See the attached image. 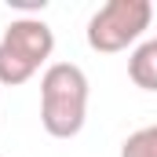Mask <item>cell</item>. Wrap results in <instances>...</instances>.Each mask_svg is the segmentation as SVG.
Masks as SVG:
<instances>
[{
  "mask_svg": "<svg viewBox=\"0 0 157 157\" xmlns=\"http://www.w3.org/2000/svg\"><path fill=\"white\" fill-rule=\"evenodd\" d=\"M88 121V77L73 62H51L40 77V124L51 139H73Z\"/></svg>",
  "mask_w": 157,
  "mask_h": 157,
  "instance_id": "1",
  "label": "cell"
},
{
  "mask_svg": "<svg viewBox=\"0 0 157 157\" xmlns=\"http://www.w3.org/2000/svg\"><path fill=\"white\" fill-rule=\"evenodd\" d=\"M150 18H154V4L150 0H106L88 18V29H84L88 48L102 51V55L124 51L128 44H135L150 29Z\"/></svg>",
  "mask_w": 157,
  "mask_h": 157,
  "instance_id": "2",
  "label": "cell"
},
{
  "mask_svg": "<svg viewBox=\"0 0 157 157\" xmlns=\"http://www.w3.org/2000/svg\"><path fill=\"white\" fill-rule=\"evenodd\" d=\"M0 44L11 48L18 59H26L33 70H40V66L51 59V51H55V33H51V26H48L44 18H37V15H22V18L7 22Z\"/></svg>",
  "mask_w": 157,
  "mask_h": 157,
  "instance_id": "3",
  "label": "cell"
},
{
  "mask_svg": "<svg viewBox=\"0 0 157 157\" xmlns=\"http://www.w3.org/2000/svg\"><path fill=\"white\" fill-rule=\"evenodd\" d=\"M128 77H132L135 88H143V91H157V48H154V40H143L132 51Z\"/></svg>",
  "mask_w": 157,
  "mask_h": 157,
  "instance_id": "4",
  "label": "cell"
},
{
  "mask_svg": "<svg viewBox=\"0 0 157 157\" xmlns=\"http://www.w3.org/2000/svg\"><path fill=\"white\" fill-rule=\"evenodd\" d=\"M33 73H37V70H33L26 59H18L11 48H4V44H0V84L15 88V84H26Z\"/></svg>",
  "mask_w": 157,
  "mask_h": 157,
  "instance_id": "5",
  "label": "cell"
},
{
  "mask_svg": "<svg viewBox=\"0 0 157 157\" xmlns=\"http://www.w3.org/2000/svg\"><path fill=\"white\" fill-rule=\"evenodd\" d=\"M121 157H157V124H146L132 132L121 143Z\"/></svg>",
  "mask_w": 157,
  "mask_h": 157,
  "instance_id": "6",
  "label": "cell"
},
{
  "mask_svg": "<svg viewBox=\"0 0 157 157\" xmlns=\"http://www.w3.org/2000/svg\"><path fill=\"white\" fill-rule=\"evenodd\" d=\"M44 4L48 0H7V7H15V11H44Z\"/></svg>",
  "mask_w": 157,
  "mask_h": 157,
  "instance_id": "7",
  "label": "cell"
},
{
  "mask_svg": "<svg viewBox=\"0 0 157 157\" xmlns=\"http://www.w3.org/2000/svg\"><path fill=\"white\" fill-rule=\"evenodd\" d=\"M154 48H157V37H154Z\"/></svg>",
  "mask_w": 157,
  "mask_h": 157,
  "instance_id": "8",
  "label": "cell"
}]
</instances>
